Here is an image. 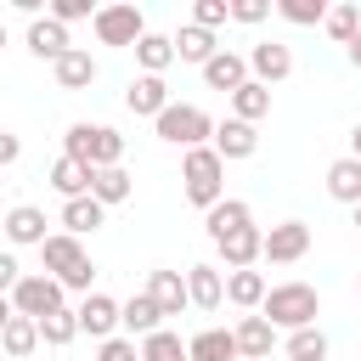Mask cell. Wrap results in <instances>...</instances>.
I'll list each match as a JSON object with an SVG mask.
<instances>
[{
	"mask_svg": "<svg viewBox=\"0 0 361 361\" xmlns=\"http://www.w3.org/2000/svg\"><path fill=\"white\" fill-rule=\"evenodd\" d=\"M180 192H186V203L192 209H214V203H226V158L214 152V141L209 147H192L186 158H180Z\"/></svg>",
	"mask_w": 361,
	"mask_h": 361,
	"instance_id": "obj_1",
	"label": "cell"
},
{
	"mask_svg": "<svg viewBox=\"0 0 361 361\" xmlns=\"http://www.w3.org/2000/svg\"><path fill=\"white\" fill-rule=\"evenodd\" d=\"M39 259H45V276H56L68 293H96V288H90V282H96V265H90V254H85L79 237L51 231L45 248H39Z\"/></svg>",
	"mask_w": 361,
	"mask_h": 361,
	"instance_id": "obj_2",
	"label": "cell"
},
{
	"mask_svg": "<svg viewBox=\"0 0 361 361\" xmlns=\"http://www.w3.org/2000/svg\"><path fill=\"white\" fill-rule=\"evenodd\" d=\"M259 316H265L271 327H282V333H299V327H316V316H322V293H316L310 282H276V288L265 293V305H259Z\"/></svg>",
	"mask_w": 361,
	"mask_h": 361,
	"instance_id": "obj_3",
	"label": "cell"
},
{
	"mask_svg": "<svg viewBox=\"0 0 361 361\" xmlns=\"http://www.w3.org/2000/svg\"><path fill=\"white\" fill-rule=\"evenodd\" d=\"M62 152L79 158V164H90V169H113V164H124V135H118L113 124H90V118H79V124H68Z\"/></svg>",
	"mask_w": 361,
	"mask_h": 361,
	"instance_id": "obj_4",
	"label": "cell"
},
{
	"mask_svg": "<svg viewBox=\"0 0 361 361\" xmlns=\"http://www.w3.org/2000/svg\"><path fill=\"white\" fill-rule=\"evenodd\" d=\"M152 130H158V141H169V147H180V152H192V147H209L220 124H214L203 107H192V102H169V107H164V118H158Z\"/></svg>",
	"mask_w": 361,
	"mask_h": 361,
	"instance_id": "obj_5",
	"label": "cell"
},
{
	"mask_svg": "<svg viewBox=\"0 0 361 361\" xmlns=\"http://www.w3.org/2000/svg\"><path fill=\"white\" fill-rule=\"evenodd\" d=\"M96 45H118V51H135L152 28H147V17H141V6H130V0H118V6H96Z\"/></svg>",
	"mask_w": 361,
	"mask_h": 361,
	"instance_id": "obj_6",
	"label": "cell"
},
{
	"mask_svg": "<svg viewBox=\"0 0 361 361\" xmlns=\"http://www.w3.org/2000/svg\"><path fill=\"white\" fill-rule=\"evenodd\" d=\"M62 282L56 276H45V271H34V276H23L11 293H6V310H17V316H34V322H45V316H56L62 310Z\"/></svg>",
	"mask_w": 361,
	"mask_h": 361,
	"instance_id": "obj_7",
	"label": "cell"
},
{
	"mask_svg": "<svg viewBox=\"0 0 361 361\" xmlns=\"http://www.w3.org/2000/svg\"><path fill=\"white\" fill-rule=\"evenodd\" d=\"M73 310H79V333H90V338H102V344L118 338V327H124V305L107 299V293H85Z\"/></svg>",
	"mask_w": 361,
	"mask_h": 361,
	"instance_id": "obj_8",
	"label": "cell"
},
{
	"mask_svg": "<svg viewBox=\"0 0 361 361\" xmlns=\"http://www.w3.org/2000/svg\"><path fill=\"white\" fill-rule=\"evenodd\" d=\"M305 254H310V226H305V220H282V226L265 231V259H271V265H293V259H305Z\"/></svg>",
	"mask_w": 361,
	"mask_h": 361,
	"instance_id": "obj_9",
	"label": "cell"
},
{
	"mask_svg": "<svg viewBox=\"0 0 361 361\" xmlns=\"http://www.w3.org/2000/svg\"><path fill=\"white\" fill-rule=\"evenodd\" d=\"M248 73H254L259 85H282V79L293 73V51H288L282 39H259V45H248Z\"/></svg>",
	"mask_w": 361,
	"mask_h": 361,
	"instance_id": "obj_10",
	"label": "cell"
},
{
	"mask_svg": "<svg viewBox=\"0 0 361 361\" xmlns=\"http://www.w3.org/2000/svg\"><path fill=\"white\" fill-rule=\"evenodd\" d=\"M124 107L135 113V118H164V107H169V85L158 79V73H135L130 79V90H124Z\"/></svg>",
	"mask_w": 361,
	"mask_h": 361,
	"instance_id": "obj_11",
	"label": "cell"
},
{
	"mask_svg": "<svg viewBox=\"0 0 361 361\" xmlns=\"http://www.w3.org/2000/svg\"><path fill=\"white\" fill-rule=\"evenodd\" d=\"M214 254H220L226 271H254V259H265V231H259V226L231 231L226 243H214Z\"/></svg>",
	"mask_w": 361,
	"mask_h": 361,
	"instance_id": "obj_12",
	"label": "cell"
},
{
	"mask_svg": "<svg viewBox=\"0 0 361 361\" xmlns=\"http://www.w3.org/2000/svg\"><path fill=\"white\" fill-rule=\"evenodd\" d=\"M248 79H254V73H248V51H220V56L203 68V85H209V90H226V96H237Z\"/></svg>",
	"mask_w": 361,
	"mask_h": 361,
	"instance_id": "obj_13",
	"label": "cell"
},
{
	"mask_svg": "<svg viewBox=\"0 0 361 361\" xmlns=\"http://www.w3.org/2000/svg\"><path fill=\"white\" fill-rule=\"evenodd\" d=\"M45 180H51V192H62V203H73V197H90V186H96V169L62 152V158L51 164V175H45Z\"/></svg>",
	"mask_w": 361,
	"mask_h": 361,
	"instance_id": "obj_14",
	"label": "cell"
},
{
	"mask_svg": "<svg viewBox=\"0 0 361 361\" xmlns=\"http://www.w3.org/2000/svg\"><path fill=\"white\" fill-rule=\"evenodd\" d=\"M45 209H34V203H17L11 214H6V243L11 248H45Z\"/></svg>",
	"mask_w": 361,
	"mask_h": 361,
	"instance_id": "obj_15",
	"label": "cell"
},
{
	"mask_svg": "<svg viewBox=\"0 0 361 361\" xmlns=\"http://www.w3.org/2000/svg\"><path fill=\"white\" fill-rule=\"evenodd\" d=\"M28 51H34L39 62H51V68H56L73 45H68V28H62L56 17H34V23H28Z\"/></svg>",
	"mask_w": 361,
	"mask_h": 361,
	"instance_id": "obj_16",
	"label": "cell"
},
{
	"mask_svg": "<svg viewBox=\"0 0 361 361\" xmlns=\"http://www.w3.org/2000/svg\"><path fill=\"white\" fill-rule=\"evenodd\" d=\"M254 226V209L243 203V197H226V203H214L209 214H203V231H209V243H226L231 231H248Z\"/></svg>",
	"mask_w": 361,
	"mask_h": 361,
	"instance_id": "obj_17",
	"label": "cell"
},
{
	"mask_svg": "<svg viewBox=\"0 0 361 361\" xmlns=\"http://www.w3.org/2000/svg\"><path fill=\"white\" fill-rule=\"evenodd\" d=\"M0 344H6V355H11V361H28L45 338H39V322H34V316L6 310V322H0Z\"/></svg>",
	"mask_w": 361,
	"mask_h": 361,
	"instance_id": "obj_18",
	"label": "cell"
},
{
	"mask_svg": "<svg viewBox=\"0 0 361 361\" xmlns=\"http://www.w3.org/2000/svg\"><path fill=\"white\" fill-rule=\"evenodd\" d=\"M214 152H220L226 164L254 158V152H259V130H254V124H243V118H226V124L214 130Z\"/></svg>",
	"mask_w": 361,
	"mask_h": 361,
	"instance_id": "obj_19",
	"label": "cell"
},
{
	"mask_svg": "<svg viewBox=\"0 0 361 361\" xmlns=\"http://www.w3.org/2000/svg\"><path fill=\"white\" fill-rule=\"evenodd\" d=\"M186 288H192V310H220V305H226V276H220V265H186Z\"/></svg>",
	"mask_w": 361,
	"mask_h": 361,
	"instance_id": "obj_20",
	"label": "cell"
},
{
	"mask_svg": "<svg viewBox=\"0 0 361 361\" xmlns=\"http://www.w3.org/2000/svg\"><path fill=\"white\" fill-rule=\"evenodd\" d=\"M147 293L158 299V310H164V316L192 310V288H186V276H180V271H152V276H147Z\"/></svg>",
	"mask_w": 361,
	"mask_h": 361,
	"instance_id": "obj_21",
	"label": "cell"
},
{
	"mask_svg": "<svg viewBox=\"0 0 361 361\" xmlns=\"http://www.w3.org/2000/svg\"><path fill=\"white\" fill-rule=\"evenodd\" d=\"M231 333H237V350H243V361H271V350H276V327H271L265 316H243Z\"/></svg>",
	"mask_w": 361,
	"mask_h": 361,
	"instance_id": "obj_22",
	"label": "cell"
},
{
	"mask_svg": "<svg viewBox=\"0 0 361 361\" xmlns=\"http://www.w3.org/2000/svg\"><path fill=\"white\" fill-rule=\"evenodd\" d=\"M327 197L333 203H350V209H361V158H333L327 164Z\"/></svg>",
	"mask_w": 361,
	"mask_h": 361,
	"instance_id": "obj_23",
	"label": "cell"
},
{
	"mask_svg": "<svg viewBox=\"0 0 361 361\" xmlns=\"http://www.w3.org/2000/svg\"><path fill=\"white\" fill-rule=\"evenodd\" d=\"M186 350H192V361H243V350H237V333H231V327H203V333H192V338H186Z\"/></svg>",
	"mask_w": 361,
	"mask_h": 361,
	"instance_id": "obj_24",
	"label": "cell"
},
{
	"mask_svg": "<svg viewBox=\"0 0 361 361\" xmlns=\"http://www.w3.org/2000/svg\"><path fill=\"white\" fill-rule=\"evenodd\" d=\"M96 73H102V68H96V56H90L85 45H73V51L51 68V79H56L62 90H90V85H96Z\"/></svg>",
	"mask_w": 361,
	"mask_h": 361,
	"instance_id": "obj_25",
	"label": "cell"
},
{
	"mask_svg": "<svg viewBox=\"0 0 361 361\" xmlns=\"http://www.w3.org/2000/svg\"><path fill=\"white\" fill-rule=\"evenodd\" d=\"M164 327V310H158V299L141 288L135 299H124V338H152Z\"/></svg>",
	"mask_w": 361,
	"mask_h": 361,
	"instance_id": "obj_26",
	"label": "cell"
},
{
	"mask_svg": "<svg viewBox=\"0 0 361 361\" xmlns=\"http://www.w3.org/2000/svg\"><path fill=\"white\" fill-rule=\"evenodd\" d=\"M220 51H226V45H220L209 28H197V23H186V28L175 34V56H180V62H197V68H209Z\"/></svg>",
	"mask_w": 361,
	"mask_h": 361,
	"instance_id": "obj_27",
	"label": "cell"
},
{
	"mask_svg": "<svg viewBox=\"0 0 361 361\" xmlns=\"http://www.w3.org/2000/svg\"><path fill=\"white\" fill-rule=\"evenodd\" d=\"M265 293H271V282H265L259 271H226V299H231L237 310H259Z\"/></svg>",
	"mask_w": 361,
	"mask_h": 361,
	"instance_id": "obj_28",
	"label": "cell"
},
{
	"mask_svg": "<svg viewBox=\"0 0 361 361\" xmlns=\"http://www.w3.org/2000/svg\"><path fill=\"white\" fill-rule=\"evenodd\" d=\"M102 220H107V203H96V197H73V203H62V231H68V237L102 231Z\"/></svg>",
	"mask_w": 361,
	"mask_h": 361,
	"instance_id": "obj_29",
	"label": "cell"
},
{
	"mask_svg": "<svg viewBox=\"0 0 361 361\" xmlns=\"http://www.w3.org/2000/svg\"><path fill=\"white\" fill-rule=\"evenodd\" d=\"M271 113V85H259V79H248L237 96H231V118H243V124H259Z\"/></svg>",
	"mask_w": 361,
	"mask_h": 361,
	"instance_id": "obj_30",
	"label": "cell"
},
{
	"mask_svg": "<svg viewBox=\"0 0 361 361\" xmlns=\"http://www.w3.org/2000/svg\"><path fill=\"white\" fill-rule=\"evenodd\" d=\"M135 62H141V73H158L164 79V68L175 62V34H147L135 45Z\"/></svg>",
	"mask_w": 361,
	"mask_h": 361,
	"instance_id": "obj_31",
	"label": "cell"
},
{
	"mask_svg": "<svg viewBox=\"0 0 361 361\" xmlns=\"http://www.w3.org/2000/svg\"><path fill=\"white\" fill-rule=\"evenodd\" d=\"M130 192H135V180H130V169H124V164L96 169V186H90V197H96V203H107V209H113V203H124Z\"/></svg>",
	"mask_w": 361,
	"mask_h": 361,
	"instance_id": "obj_32",
	"label": "cell"
},
{
	"mask_svg": "<svg viewBox=\"0 0 361 361\" xmlns=\"http://www.w3.org/2000/svg\"><path fill=\"white\" fill-rule=\"evenodd\" d=\"M282 355L288 361H327V333L322 327H299V333H288Z\"/></svg>",
	"mask_w": 361,
	"mask_h": 361,
	"instance_id": "obj_33",
	"label": "cell"
},
{
	"mask_svg": "<svg viewBox=\"0 0 361 361\" xmlns=\"http://www.w3.org/2000/svg\"><path fill=\"white\" fill-rule=\"evenodd\" d=\"M141 361H192V350H186V338H180V333L158 327L152 338H141Z\"/></svg>",
	"mask_w": 361,
	"mask_h": 361,
	"instance_id": "obj_34",
	"label": "cell"
},
{
	"mask_svg": "<svg viewBox=\"0 0 361 361\" xmlns=\"http://www.w3.org/2000/svg\"><path fill=\"white\" fill-rule=\"evenodd\" d=\"M39 338H45L51 350L73 344V338H79V310H68V305H62L56 316H45V322H39Z\"/></svg>",
	"mask_w": 361,
	"mask_h": 361,
	"instance_id": "obj_35",
	"label": "cell"
},
{
	"mask_svg": "<svg viewBox=\"0 0 361 361\" xmlns=\"http://www.w3.org/2000/svg\"><path fill=\"white\" fill-rule=\"evenodd\" d=\"M276 11H282L288 23H299V28H316V23L327 28V11H333V6H327V0H276Z\"/></svg>",
	"mask_w": 361,
	"mask_h": 361,
	"instance_id": "obj_36",
	"label": "cell"
},
{
	"mask_svg": "<svg viewBox=\"0 0 361 361\" xmlns=\"http://www.w3.org/2000/svg\"><path fill=\"white\" fill-rule=\"evenodd\" d=\"M327 34L350 51V45H355V34H361V6H350V0H344V6H333V11H327Z\"/></svg>",
	"mask_w": 361,
	"mask_h": 361,
	"instance_id": "obj_37",
	"label": "cell"
},
{
	"mask_svg": "<svg viewBox=\"0 0 361 361\" xmlns=\"http://www.w3.org/2000/svg\"><path fill=\"white\" fill-rule=\"evenodd\" d=\"M192 23L214 34L220 23H231V0H197V6H192Z\"/></svg>",
	"mask_w": 361,
	"mask_h": 361,
	"instance_id": "obj_38",
	"label": "cell"
},
{
	"mask_svg": "<svg viewBox=\"0 0 361 361\" xmlns=\"http://www.w3.org/2000/svg\"><path fill=\"white\" fill-rule=\"evenodd\" d=\"M45 17H56L62 28H68V23H79V17H90V23H96L90 0H51V6H45Z\"/></svg>",
	"mask_w": 361,
	"mask_h": 361,
	"instance_id": "obj_39",
	"label": "cell"
},
{
	"mask_svg": "<svg viewBox=\"0 0 361 361\" xmlns=\"http://www.w3.org/2000/svg\"><path fill=\"white\" fill-rule=\"evenodd\" d=\"M265 17H271V0H231V23L254 28V23H265Z\"/></svg>",
	"mask_w": 361,
	"mask_h": 361,
	"instance_id": "obj_40",
	"label": "cell"
},
{
	"mask_svg": "<svg viewBox=\"0 0 361 361\" xmlns=\"http://www.w3.org/2000/svg\"><path fill=\"white\" fill-rule=\"evenodd\" d=\"M96 361H141V350H135V338L118 333V338H107V344L96 350Z\"/></svg>",
	"mask_w": 361,
	"mask_h": 361,
	"instance_id": "obj_41",
	"label": "cell"
},
{
	"mask_svg": "<svg viewBox=\"0 0 361 361\" xmlns=\"http://www.w3.org/2000/svg\"><path fill=\"white\" fill-rule=\"evenodd\" d=\"M17 152H23V141L17 135H0V164H17Z\"/></svg>",
	"mask_w": 361,
	"mask_h": 361,
	"instance_id": "obj_42",
	"label": "cell"
},
{
	"mask_svg": "<svg viewBox=\"0 0 361 361\" xmlns=\"http://www.w3.org/2000/svg\"><path fill=\"white\" fill-rule=\"evenodd\" d=\"M350 68L361 73V34H355V45H350Z\"/></svg>",
	"mask_w": 361,
	"mask_h": 361,
	"instance_id": "obj_43",
	"label": "cell"
},
{
	"mask_svg": "<svg viewBox=\"0 0 361 361\" xmlns=\"http://www.w3.org/2000/svg\"><path fill=\"white\" fill-rule=\"evenodd\" d=\"M350 158H361V124H355V135H350Z\"/></svg>",
	"mask_w": 361,
	"mask_h": 361,
	"instance_id": "obj_44",
	"label": "cell"
},
{
	"mask_svg": "<svg viewBox=\"0 0 361 361\" xmlns=\"http://www.w3.org/2000/svg\"><path fill=\"white\" fill-rule=\"evenodd\" d=\"M355 293H361V276H355Z\"/></svg>",
	"mask_w": 361,
	"mask_h": 361,
	"instance_id": "obj_45",
	"label": "cell"
},
{
	"mask_svg": "<svg viewBox=\"0 0 361 361\" xmlns=\"http://www.w3.org/2000/svg\"><path fill=\"white\" fill-rule=\"evenodd\" d=\"M355 226H361V209H355Z\"/></svg>",
	"mask_w": 361,
	"mask_h": 361,
	"instance_id": "obj_46",
	"label": "cell"
}]
</instances>
